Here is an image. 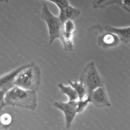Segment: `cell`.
Instances as JSON below:
<instances>
[{
	"instance_id": "12",
	"label": "cell",
	"mask_w": 130,
	"mask_h": 130,
	"mask_svg": "<svg viewBox=\"0 0 130 130\" xmlns=\"http://www.w3.org/2000/svg\"><path fill=\"white\" fill-rule=\"evenodd\" d=\"M93 6L94 8H102L105 7L109 5H113V4H117L119 5L123 8L125 10L129 11V1H94L92 2Z\"/></svg>"
},
{
	"instance_id": "15",
	"label": "cell",
	"mask_w": 130,
	"mask_h": 130,
	"mask_svg": "<svg viewBox=\"0 0 130 130\" xmlns=\"http://www.w3.org/2000/svg\"><path fill=\"white\" fill-rule=\"evenodd\" d=\"M1 124L4 128H8L12 122V117L8 113H4L0 116Z\"/></svg>"
},
{
	"instance_id": "3",
	"label": "cell",
	"mask_w": 130,
	"mask_h": 130,
	"mask_svg": "<svg viewBox=\"0 0 130 130\" xmlns=\"http://www.w3.org/2000/svg\"><path fill=\"white\" fill-rule=\"evenodd\" d=\"M79 81L86 88L88 96L95 89L104 86V79L93 61H91L85 66L80 76Z\"/></svg>"
},
{
	"instance_id": "13",
	"label": "cell",
	"mask_w": 130,
	"mask_h": 130,
	"mask_svg": "<svg viewBox=\"0 0 130 130\" xmlns=\"http://www.w3.org/2000/svg\"><path fill=\"white\" fill-rule=\"evenodd\" d=\"M68 81L70 86L77 93V95H78L79 100H84L88 97L86 89L82 83L76 81H72L71 80H69Z\"/></svg>"
},
{
	"instance_id": "1",
	"label": "cell",
	"mask_w": 130,
	"mask_h": 130,
	"mask_svg": "<svg viewBox=\"0 0 130 130\" xmlns=\"http://www.w3.org/2000/svg\"><path fill=\"white\" fill-rule=\"evenodd\" d=\"M6 105L35 110L38 106L36 92L13 86L5 92Z\"/></svg>"
},
{
	"instance_id": "18",
	"label": "cell",
	"mask_w": 130,
	"mask_h": 130,
	"mask_svg": "<svg viewBox=\"0 0 130 130\" xmlns=\"http://www.w3.org/2000/svg\"><path fill=\"white\" fill-rule=\"evenodd\" d=\"M1 127H3L2 124H1V120H0V128H1ZM3 128H4L3 127Z\"/></svg>"
},
{
	"instance_id": "16",
	"label": "cell",
	"mask_w": 130,
	"mask_h": 130,
	"mask_svg": "<svg viewBox=\"0 0 130 130\" xmlns=\"http://www.w3.org/2000/svg\"><path fill=\"white\" fill-rule=\"evenodd\" d=\"M89 104H90V100H89V99L88 97L86 99H84V100H78L77 102V114H79V113H82L85 110V109L88 105Z\"/></svg>"
},
{
	"instance_id": "11",
	"label": "cell",
	"mask_w": 130,
	"mask_h": 130,
	"mask_svg": "<svg viewBox=\"0 0 130 130\" xmlns=\"http://www.w3.org/2000/svg\"><path fill=\"white\" fill-rule=\"evenodd\" d=\"M104 29L106 32L115 34L119 38L120 41H122L124 43H128L129 42V26L124 27H114L110 25H106L104 27Z\"/></svg>"
},
{
	"instance_id": "19",
	"label": "cell",
	"mask_w": 130,
	"mask_h": 130,
	"mask_svg": "<svg viewBox=\"0 0 130 130\" xmlns=\"http://www.w3.org/2000/svg\"><path fill=\"white\" fill-rule=\"evenodd\" d=\"M0 130H8V128H2V129H1Z\"/></svg>"
},
{
	"instance_id": "4",
	"label": "cell",
	"mask_w": 130,
	"mask_h": 130,
	"mask_svg": "<svg viewBox=\"0 0 130 130\" xmlns=\"http://www.w3.org/2000/svg\"><path fill=\"white\" fill-rule=\"evenodd\" d=\"M41 18L46 22L49 34V44L55 39H60L62 24L58 16L53 15L46 4H43L41 10Z\"/></svg>"
},
{
	"instance_id": "7",
	"label": "cell",
	"mask_w": 130,
	"mask_h": 130,
	"mask_svg": "<svg viewBox=\"0 0 130 130\" xmlns=\"http://www.w3.org/2000/svg\"><path fill=\"white\" fill-rule=\"evenodd\" d=\"M77 102H55L53 104L55 107L60 110L64 114L66 126L67 129H69L71 128L77 114Z\"/></svg>"
},
{
	"instance_id": "9",
	"label": "cell",
	"mask_w": 130,
	"mask_h": 130,
	"mask_svg": "<svg viewBox=\"0 0 130 130\" xmlns=\"http://www.w3.org/2000/svg\"><path fill=\"white\" fill-rule=\"evenodd\" d=\"M30 66V63L24 64L15 69L10 71L3 76H0V90L6 92L8 90L13 87V83L17 75L25 69Z\"/></svg>"
},
{
	"instance_id": "14",
	"label": "cell",
	"mask_w": 130,
	"mask_h": 130,
	"mask_svg": "<svg viewBox=\"0 0 130 130\" xmlns=\"http://www.w3.org/2000/svg\"><path fill=\"white\" fill-rule=\"evenodd\" d=\"M58 87L61 92L68 97L69 101L77 102L79 100L77 93L71 86H66L63 83H58Z\"/></svg>"
},
{
	"instance_id": "5",
	"label": "cell",
	"mask_w": 130,
	"mask_h": 130,
	"mask_svg": "<svg viewBox=\"0 0 130 130\" xmlns=\"http://www.w3.org/2000/svg\"><path fill=\"white\" fill-rule=\"evenodd\" d=\"M50 2L55 4L59 10V18L61 23L63 24L67 20H72L77 19L81 15L79 9L76 8L70 5L67 0L64 1H50Z\"/></svg>"
},
{
	"instance_id": "8",
	"label": "cell",
	"mask_w": 130,
	"mask_h": 130,
	"mask_svg": "<svg viewBox=\"0 0 130 130\" xmlns=\"http://www.w3.org/2000/svg\"><path fill=\"white\" fill-rule=\"evenodd\" d=\"M88 98L90 100V103H92L98 108L111 106L104 86L93 90Z\"/></svg>"
},
{
	"instance_id": "10",
	"label": "cell",
	"mask_w": 130,
	"mask_h": 130,
	"mask_svg": "<svg viewBox=\"0 0 130 130\" xmlns=\"http://www.w3.org/2000/svg\"><path fill=\"white\" fill-rule=\"evenodd\" d=\"M98 44L103 48H109L119 45L121 41L117 36L110 32H105L98 38Z\"/></svg>"
},
{
	"instance_id": "2",
	"label": "cell",
	"mask_w": 130,
	"mask_h": 130,
	"mask_svg": "<svg viewBox=\"0 0 130 130\" xmlns=\"http://www.w3.org/2000/svg\"><path fill=\"white\" fill-rule=\"evenodd\" d=\"M41 72L39 66L34 62L30 63L27 68L22 71L15 78L13 86L36 92L41 80Z\"/></svg>"
},
{
	"instance_id": "6",
	"label": "cell",
	"mask_w": 130,
	"mask_h": 130,
	"mask_svg": "<svg viewBox=\"0 0 130 130\" xmlns=\"http://www.w3.org/2000/svg\"><path fill=\"white\" fill-rule=\"evenodd\" d=\"M76 26L72 20H67L62 25L60 40L62 43L66 52L74 50V33Z\"/></svg>"
},
{
	"instance_id": "17",
	"label": "cell",
	"mask_w": 130,
	"mask_h": 130,
	"mask_svg": "<svg viewBox=\"0 0 130 130\" xmlns=\"http://www.w3.org/2000/svg\"><path fill=\"white\" fill-rule=\"evenodd\" d=\"M5 94V91L0 90V111H1V110H3V109L6 106V104H5V100H4Z\"/></svg>"
}]
</instances>
